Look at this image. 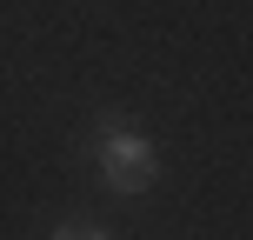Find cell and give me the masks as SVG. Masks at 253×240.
I'll list each match as a JSON object with an SVG mask.
<instances>
[{
  "label": "cell",
  "instance_id": "obj_1",
  "mask_svg": "<svg viewBox=\"0 0 253 240\" xmlns=\"http://www.w3.org/2000/svg\"><path fill=\"white\" fill-rule=\"evenodd\" d=\"M93 160H100V180L114 193H147L153 187V174H160V147H153V134H140L133 120H120V114H107L100 120V134H93Z\"/></svg>",
  "mask_w": 253,
  "mask_h": 240
},
{
  "label": "cell",
  "instance_id": "obj_2",
  "mask_svg": "<svg viewBox=\"0 0 253 240\" xmlns=\"http://www.w3.org/2000/svg\"><path fill=\"white\" fill-rule=\"evenodd\" d=\"M53 240H114L107 227H80V220H67V227H53Z\"/></svg>",
  "mask_w": 253,
  "mask_h": 240
}]
</instances>
